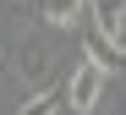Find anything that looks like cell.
Listing matches in <instances>:
<instances>
[{
  "mask_svg": "<svg viewBox=\"0 0 126 115\" xmlns=\"http://www.w3.org/2000/svg\"><path fill=\"white\" fill-rule=\"evenodd\" d=\"M104 93H110V71L82 55L71 71H66V104H71L77 115H93V110L104 104Z\"/></svg>",
  "mask_w": 126,
  "mask_h": 115,
  "instance_id": "cell-1",
  "label": "cell"
},
{
  "mask_svg": "<svg viewBox=\"0 0 126 115\" xmlns=\"http://www.w3.org/2000/svg\"><path fill=\"white\" fill-rule=\"evenodd\" d=\"M38 16L49 28H88V0H38Z\"/></svg>",
  "mask_w": 126,
  "mask_h": 115,
  "instance_id": "cell-2",
  "label": "cell"
},
{
  "mask_svg": "<svg viewBox=\"0 0 126 115\" xmlns=\"http://www.w3.org/2000/svg\"><path fill=\"white\" fill-rule=\"evenodd\" d=\"M121 16H126V0H88V28H93V33H104L110 44H115Z\"/></svg>",
  "mask_w": 126,
  "mask_h": 115,
  "instance_id": "cell-3",
  "label": "cell"
},
{
  "mask_svg": "<svg viewBox=\"0 0 126 115\" xmlns=\"http://www.w3.org/2000/svg\"><path fill=\"white\" fill-rule=\"evenodd\" d=\"M82 49H88V60H93V66H104L110 77L126 66V55H121V49H115V44L104 38V33H93V28H82Z\"/></svg>",
  "mask_w": 126,
  "mask_h": 115,
  "instance_id": "cell-4",
  "label": "cell"
},
{
  "mask_svg": "<svg viewBox=\"0 0 126 115\" xmlns=\"http://www.w3.org/2000/svg\"><path fill=\"white\" fill-rule=\"evenodd\" d=\"M60 104H66V77L49 82V88H38V93L22 104V115H60Z\"/></svg>",
  "mask_w": 126,
  "mask_h": 115,
  "instance_id": "cell-5",
  "label": "cell"
},
{
  "mask_svg": "<svg viewBox=\"0 0 126 115\" xmlns=\"http://www.w3.org/2000/svg\"><path fill=\"white\" fill-rule=\"evenodd\" d=\"M44 60H49V44L44 38H22V82L28 88L44 77Z\"/></svg>",
  "mask_w": 126,
  "mask_h": 115,
  "instance_id": "cell-6",
  "label": "cell"
},
{
  "mask_svg": "<svg viewBox=\"0 0 126 115\" xmlns=\"http://www.w3.org/2000/svg\"><path fill=\"white\" fill-rule=\"evenodd\" d=\"M115 49L126 55V16H121V28H115Z\"/></svg>",
  "mask_w": 126,
  "mask_h": 115,
  "instance_id": "cell-7",
  "label": "cell"
},
{
  "mask_svg": "<svg viewBox=\"0 0 126 115\" xmlns=\"http://www.w3.org/2000/svg\"><path fill=\"white\" fill-rule=\"evenodd\" d=\"M110 115H126V104H121V99H110Z\"/></svg>",
  "mask_w": 126,
  "mask_h": 115,
  "instance_id": "cell-8",
  "label": "cell"
}]
</instances>
